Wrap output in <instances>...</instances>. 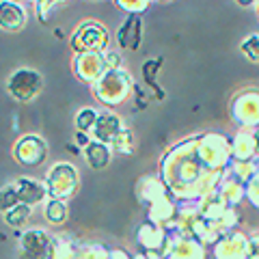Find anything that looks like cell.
Listing matches in <instances>:
<instances>
[{
  "instance_id": "9a60e30c",
  "label": "cell",
  "mask_w": 259,
  "mask_h": 259,
  "mask_svg": "<svg viewBox=\"0 0 259 259\" xmlns=\"http://www.w3.org/2000/svg\"><path fill=\"white\" fill-rule=\"evenodd\" d=\"M5 214H7V216H5V221H7V223L13 225V227H18V225H22V223L28 218V214H30V205L20 203V205H15L13 209H9V212H5Z\"/></svg>"
},
{
  "instance_id": "6da1fadb",
  "label": "cell",
  "mask_w": 259,
  "mask_h": 259,
  "mask_svg": "<svg viewBox=\"0 0 259 259\" xmlns=\"http://www.w3.org/2000/svg\"><path fill=\"white\" fill-rule=\"evenodd\" d=\"M97 97L108 104H119L125 100L127 89H132V80L121 69H106L100 80H97Z\"/></svg>"
},
{
  "instance_id": "52a82bcc",
  "label": "cell",
  "mask_w": 259,
  "mask_h": 259,
  "mask_svg": "<svg viewBox=\"0 0 259 259\" xmlns=\"http://www.w3.org/2000/svg\"><path fill=\"white\" fill-rule=\"evenodd\" d=\"M0 20H3V28L5 30H20L26 22V11L22 9L20 5L11 3V0H5L3 3V11H0Z\"/></svg>"
},
{
  "instance_id": "5b68a950",
  "label": "cell",
  "mask_w": 259,
  "mask_h": 259,
  "mask_svg": "<svg viewBox=\"0 0 259 259\" xmlns=\"http://www.w3.org/2000/svg\"><path fill=\"white\" fill-rule=\"evenodd\" d=\"M141 32H143L141 15H130V18L123 22V26H121L119 32H117V41H119L121 48H125V50H139Z\"/></svg>"
},
{
  "instance_id": "8fae6325",
  "label": "cell",
  "mask_w": 259,
  "mask_h": 259,
  "mask_svg": "<svg viewBox=\"0 0 259 259\" xmlns=\"http://www.w3.org/2000/svg\"><path fill=\"white\" fill-rule=\"evenodd\" d=\"M162 67V59H156V61H147L143 65V76H145V82H147L153 91H156V97L158 100H162L164 97V93L160 91V87L156 84V71Z\"/></svg>"
},
{
  "instance_id": "2e32d148",
  "label": "cell",
  "mask_w": 259,
  "mask_h": 259,
  "mask_svg": "<svg viewBox=\"0 0 259 259\" xmlns=\"http://www.w3.org/2000/svg\"><path fill=\"white\" fill-rule=\"evenodd\" d=\"M242 50H244V54L253 63H259V35L248 37L246 41H244V46H242Z\"/></svg>"
},
{
  "instance_id": "ac0fdd59",
  "label": "cell",
  "mask_w": 259,
  "mask_h": 259,
  "mask_svg": "<svg viewBox=\"0 0 259 259\" xmlns=\"http://www.w3.org/2000/svg\"><path fill=\"white\" fill-rule=\"evenodd\" d=\"M130 15H139V11L145 9V5H149V0H117Z\"/></svg>"
},
{
  "instance_id": "30bf717a",
  "label": "cell",
  "mask_w": 259,
  "mask_h": 259,
  "mask_svg": "<svg viewBox=\"0 0 259 259\" xmlns=\"http://www.w3.org/2000/svg\"><path fill=\"white\" fill-rule=\"evenodd\" d=\"M84 156L89 160V164L93 168H104L110 162V149L106 147V143L102 141H91L87 145V151Z\"/></svg>"
},
{
  "instance_id": "d6986e66",
  "label": "cell",
  "mask_w": 259,
  "mask_h": 259,
  "mask_svg": "<svg viewBox=\"0 0 259 259\" xmlns=\"http://www.w3.org/2000/svg\"><path fill=\"white\" fill-rule=\"evenodd\" d=\"M236 3H238L240 7H250V5L255 3V0H236Z\"/></svg>"
},
{
  "instance_id": "3957f363",
  "label": "cell",
  "mask_w": 259,
  "mask_h": 259,
  "mask_svg": "<svg viewBox=\"0 0 259 259\" xmlns=\"http://www.w3.org/2000/svg\"><path fill=\"white\" fill-rule=\"evenodd\" d=\"M108 41V35L106 30L102 28V24H95V22H89L82 24L80 30L74 35V48L84 54H97L106 48Z\"/></svg>"
},
{
  "instance_id": "e0dca14e",
  "label": "cell",
  "mask_w": 259,
  "mask_h": 259,
  "mask_svg": "<svg viewBox=\"0 0 259 259\" xmlns=\"http://www.w3.org/2000/svg\"><path fill=\"white\" fill-rule=\"evenodd\" d=\"M59 3H65V0H37L39 20L46 22V20H48V15H50V13L56 9V5H59Z\"/></svg>"
},
{
  "instance_id": "ba28073f",
  "label": "cell",
  "mask_w": 259,
  "mask_h": 259,
  "mask_svg": "<svg viewBox=\"0 0 259 259\" xmlns=\"http://www.w3.org/2000/svg\"><path fill=\"white\" fill-rule=\"evenodd\" d=\"M15 190H18V197H20V203L24 205H32V203H39V201L44 199V186L37 184L35 180H26V177H22L15 184Z\"/></svg>"
},
{
  "instance_id": "277c9868",
  "label": "cell",
  "mask_w": 259,
  "mask_h": 259,
  "mask_svg": "<svg viewBox=\"0 0 259 259\" xmlns=\"http://www.w3.org/2000/svg\"><path fill=\"white\" fill-rule=\"evenodd\" d=\"M15 158L24 162V164L35 166L46 158V143L41 139H37V136H26L15 147Z\"/></svg>"
},
{
  "instance_id": "4fadbf2b",
  "label": "cell",
  "mask_w": 259,
  "mask_h": 259,
  "mask_svg": "<svg viewBox=\"0 0 259 259\" xmlns=\"http://www.w3.org/2000/svg\"><path fill=\"white\" fill-rule=\"evenodd\" d=\"M24 246H26V250L32 255L41 253L46 246V236L41 231H30V233H26V238H24Z\"/></svg>"
},
{
  "instance_id": "9c48e42d",
  "label": "cell",
  "mask_w": 259,
  "mask_h": 259,
  "mask_svg": "<svg viewBox=\"0 0 259 259\" xmlns=\"http://www.w3.org/2000/svg\"><path fill=\"white\" fill-rule=\"evenodd\" d=\"M102 67H106V63H104L97 54H82L80 61L76 63V71L80 74V80H100Z\"/></svg>"
},
{
  "instance_id": "7c38bea8",
  "label": "cell",
  "mask_w": 259,
  "mask_h": 259,
  "mask_svg": "<svg viewBox=\"0 0 259 259\" xmlns=\"http://www.w3.org/2000/svg\"><path fill=\"white\" fill-rule=\"evenodd\" d=\"M97 119H100V115H97L93 108H82L76 115V127H78V132H91V130H95Z\"/></svg>"
},
{
  "instance_id": "5bb4252c",
  "label": "cell",
  "mask_w": 259,
  "mask_h": 259,
  "mask_svg": "<svg viewBox=\"0 0 259 259\" xmlns=\"http://www.w3.org/2000/svg\"><path fill=\"white\" fill-rule=\"evenodd\" d=\"M65 214H67V207H65V203H63V201H59V199L50 201L48 207H46V216H48V221H50V223H63Z\"/></svg>"
},
{
  "instance_id": "7a4b0ae2",
  "label": "cell",
  "mask_w": 259,
  "mask_h": 259,
  "mask_svg": "<svg viewBox=\"0 0 259 259\" xmlns=\"http://www.w3.org/2000/svg\"><path fill=\"white\" fill-rule=\"evenodd\" d=\"M7 89L18 102H30L44 89V78L35 69H18L9 78Z\"/></svg>"
},
{
  "instance_id": "8992f818",
  "label": "cell",
  "mask_w": 259,
  "mask_h": 259,
  "mask_svg": "<svg viewBox=\"0 0 259 259\" xmlns=\"http://www.w3.org/2000/svg\"><path fill=\"white\" fill-rule=\"evenodd\" d=\"M95 136L100 139L102 143L106 141H117V136L123 132V127H121V121L117 115H112V112H106V115H100L95 123Z\"/></svg>"
}]
</instances>
